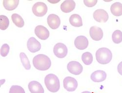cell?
I'll return each instance as SVG.
<instances>
[{"instance_id": "cell-14", "label": "cell", "mask_w": 122, "mask_h": 93, "mask_svg": "<svg viewBox=\"0 0 122 93\" xmlns=\"http://www.w3.org/2000/svg\"><path fill=\"white\" fill-rule=\"evenodd\" d=\"M91 79L95 82H102L106 80L107 78V74L104 71L97 70L91 75Z\"/></svg>"}, {"instance_id": "cell-5", "label": "cell", "mask_w": 122, "mask_h": 93, "mask_svg": "<svg viewBox=\"0 0 122 93\" xmlns=\"http://www.w3.org/2000/svg\"><path fill=\"white\" fill-rule=\"evenodd\" d=\"M67 70L71 74L79 75L82 73L83 67L79 62L75 61H70L67 66Z\"/></svg>"}, {"instance_id": "cell-27", "label": "cell", "mask_w": 122, "mask_h": 93, "mask_svg": "<svg viewBox=\"0 0 122 93\" xmlns=\"http://www.w3.org/2000/svg\"><path fill=\"white\" fill-rule=\"evenodd\" d=\"M97 0H84L85 5L89 7H92L96 5L97 3Z\"/></svg>"}, {"instance_id": "cell-18", "label": "cell", "mask_w": 122, "mask_h": 93, "mask_svg": "<svg viewBox=\"0 0 122 93\" xmlns=\"http://www.w3.org/2000/svg\"><path fill=\"white\" fill-rule=\"evenodd\" d=\"M19 4V0H4L3 5L5 9L9 11L15 9Z\"/></svg>"}, {"instance_id": "cell-10", "label": "cell", "mask_w": 122, "mask_h": 93, "mask_svg": "<svg viewBox=\"0 0 122 93\" xmlns=\"http://www.w3.org/2000/svg\"><path fill=\"white\" fill-rule=\"evenodd\" d=\"M35 33L40 39L45 40L49 36V32L44 26L42 25L37 26L35 28Z\"/></svg>"}, {"instance_id": "cell-20", "label": "cell", "mask_w": 122, "mask_h": 93, "mask_svg": "<svg viewBox=\"0 0 122 93\" xmlns=\"http://www.w3.org/2000/svg\"><path fill=\"white\" fill-rule=\"evenodd\" d=\"M13 23L18 27H22L25 25V22L22 17L18 14L14 13L11 16Z\"/></svg>"}, {"instance_id": "cell-4", "label": "cell", "mask_w": 122, "mask_h": 93, "mask_svg": "<svg viewBox=\"0 0 122 93\" xmlns=\"http://www.w3.org/2000/svg\"><path fill=\"white\" fill-rule=\"evenodd\" d=\"M48 8L46 4L43 2L35 3L32 8L33 14L37 17H43L47 12Z\"/></svg>"}, {"instance_id": "cell-12", "label": "cell", "mask_w": 122, "mask_h": 93, "mask_svg": "<svg viewBox=\"0 0 122 93\" xmlns=\"http://www.w3.org/2000/svg\"><path fill=\"white\" fill-rule=\"evenodd\" d=\"M89 34L91 38L95 41H100L103 37L102 29L96 26H93L90 27Z\"/></svg>"}, {"instance_id": "cell-21", "label": "cell", "mask_w": 122, "mask_h": 93, "mask_svg": "<svg viewBox=\"0 0 122 93\" xmlns=\"http://www.w3.org/2000/svg\"><path fill=\"white\" fill-rule=\"evenodd\" d=\"M20 57L24 68L27 70H29L31 69V65H30L29 60L26 55L24 53H21L20 54Z\"/></svg>"}, {"instance_id": "cell-19", "label": "cell", "mask_w": 122, "mask_h": 93, "mask_svg": "<svg viewBox=\"0 0 122 93\" xmlns=\"http://www.w3.org/2000/svg\"><path fill=\"white\" fill-rule=\"evenodd\" d=\"M110 11L113 15L118 17L122 15V4L119 2H116L111 5Z\"/></svg>"}, {"instance_id": "cell-29", "label": "cell", "mask_w": 122, "mask_h": 93, "mask_svg": "<svg viewBox=\"0 0 122 93\" xmlns=\"http://www.w3.org/2000/svg\"><path fill=\"white\" fill-rule=\"evenodd\" d=\"M82 93H91L90 92H89V91H85V92H82Z\"/></svg>"}, {"instance_id": "cell-9", "label": "cell", "mask_w": 122, "mask_h": 93, "mask_svg": "<svg viewBox=\"0 0 122 93\" xmlns=\"http://www.w3.org/2000/svg\"><path fill=\"white\" fill-rule=\"evenodd\" d=\"M27 47L30 52L35 53L40 50L41 45L34 37H30L27 41Z\"/></svg>"}, {"instance_id": "cell-23", "label": "cell", "mask_w": 122, "mask_h": 93, "mask_svg": "<svg viewBox=\"0 0 122 93\" xmlns=\"http://www.w3.org/2000/svg\"><path fill=\"white\" fill-rule=\"evenodd\" d=\"M9 25L8 18L5 15H0V29L4 30L6 29Z\"/></svg>"}, {"instance_id": "cell-2", "label": "cell", "mask_w": 122, "mask_h": 93, "mask_svg": "<svg viewBox=\"0 0 122 93\" xmlns=\"http://www.w3.org/2000/svg\"><path fill=\"white\" fill-rule=\"evenodd\" d=\"M45 83L47 89L51 92L56 93L60 90V80L54 74H48L45 78Z\"/></svg>"}, {"instance_id": "cell-15", "label": "cell", "mask_w": 122, "mask_h": 93, "mask_svg": "<svg viewBox=\"0 0 122 93\" xmlns=\"http://www.w3.org/2000/svg\"><path fill=\"white\" fill-rule=\"evenodd\" d=\"M76 4L73 0H66L61 5V9L65 13H69L75 9Z\"/></svg>"}, {"instance_id": "cell-24", "label": "cell", "mask_w": 122, "mask_h": 93, "mask_svg": "<svg viewBox=\"0 0 122 93\" xmlns=\"http://www.w3.org/2000/svg\"><path fill=\"white\" fill-rule=\"evenodd\" d=\"M112 39L115 44H119L122 42V32L120 30H116L113 32Z\"/></svg>"}, {"instance_id": "cell-16", "label": "cell", "mask_w": 122, "mask_h": 93, "mask_svg": "<svg viewBox=\"0 0 122 93\" xmlns=\"http://www.w3.org/2000/svg\"><path fill=\"white\" fill-rule=\"evenodd\" d=\"M28 89L31 93H44V89L39 82L32 81L28 84Z\"/></svg>"}, {"instance_id": "cell-22", "label": "cell", "mask_w": 122, "mask_h": 93, "mask_svg": "<svg viewBox=\"0 0 122 93\" xmlns=\"http://www.w3.org/2000/svg\"><path fill=\"white\" fill-rule=\"evenodd\" d=\"M82 59L85 64L89 65L93 62L92 55L89 52H86L82 55Z\"/></svg>"}, {"instance_id": "cell-7", "label": "cell", "mask_w": 122, "mask_h": 93, "mask_svg": "<svg viewBox=\"0 0 122 93\" xmlns=\"http://www.w3.org/2000/svg\"><path fill=\"white\" fill-rule=\"evenodd\" d=\"M64 87L68 92L75 91L78 87V82L73 77H67L65 78L63 81Z\"/></svg>"}, {"instance_id": "cell-26", "label": "cell", "mask_w": 122, "mask_h": 93, "mask_svg": "<svg viewBox=\"0 0 122 93\" xmlns=\"http://www.w3.org/2000/svg\"><path fill=\"white\" fill-rule=\"evenodd\" d=\"M10 49L9 46L7 44H5L2 45L1 48V55L3 57H5L9 53Z\"/></svg>"}, {"instance_id": "cell-3", "label": "cell", "mask_w": 122, "mask_h": 93, "mask_svg": "<svg viewBox=\"0 0 122 93\" xmlns=\"http://www.w3.org/2000/svg\"><path fill=\"white\" fill-rule=\"evenodd\" d=\"M96 58L100 64L105 65L109 63L111 61L112 58V54L109 49L102 48L97 50Z\"/></svg>"}, {"instance_id": "cell-25", "label": "cell", "mask_w": 122, "mask_h": 93, "mask_svg": "<svg viewBox=\"0 0 122 93\" xmlns=\"http://www.w3.org/2000/svg\"><path fill=\"white\" fill-rule=\"evenodd\" d=\"M9 93H25V90L21 86L18 85L12 86L10 89Z\"/></svg>"}, {"instance_id": "cell-28", "label": "cell", "mask_w": 122, "mask_h": 93, "mask_svg": "<svg viewBox=\"0 0 122 93\" xmlns=\"http://www.w3.org/2000/svg\"><path fill=\"white\" fill-rule=\"evenodd\" d=\"M117 69H118V71L119 73V74L122 76V61L121 62L118 64Z\"/></svg>"}, {"instance_id": "cell-17", "label": "cell", "mask_w": 122, "mask_h": 93, "mask_svg": "<svg viewBox=\"0 0 122 93\" xmlns=\"http://www.w3.org/2000/svg\"><path fill=\"white\" fill-rule=\"evenodd\" d=\"M69 22L71 25L75 27H80L83 26L82 18L77 14H72L70 17Z\"/></svg>"}, {"instance_id": "cell-11", "label": "cell", "mask_w": 122, "mask_h": 93, "mask_svg": "<svg viewBox=\"0 0 122 93\" xmlns=\"http://www.w3.org/2000/svg\"><path fill=\"white\" fill-rule=\"evenodd\" d=\"M47 22L49 27L53 29L58 28L61 24V20L59 17L54 14H51L48 16Z\"/></svg>"}, {"instance_id": "cell-13", "label": "cell", "mask_w": 122, "mask_h": 93, "mask_svg": "<svg viewBox=\"0 0 122 93\" xmlns=\"http://www.w3.org/2000/svg\"><path fill=\"white\" fill-rule=\"evenodd\" d=\"M76 48L80 50H83L87 48L88 46V40L85 36H79L74 41Z\"/></svg>"}, {"instance_id": "cell-1", "label": "cell", "mask_w": 122, "mask_h": 93, "mask_svg": "<svg viewBox=\"0 0 122 93\" xmlns=\"http://www.w3.org/2000/svg\"><path fill=\"white\" fill-rule=\"evenodd\" d=\"M33 64L38 70L46 71L51 66V62L47 56L43 54H40L34 57Z\"/></svg>"}, {"instance_id": "cell-8", "label": "cell", "mask_w": 122, "mask_h": 93, "mask_svg": "<svg viewBox=\"0 0 122 93\" xmlns=\"http://www.w3.org/2000/svg\"><path fill=\"white\" fill-rule=\"evenodd\" d=\"M93 18L97 22L99 23H106L108 19L107 12L102 9H97L93 13Z\"/></svg>"}, {"instance_id": "cell-6", "label": "cell", "mask_w": 122, "mask_h": 93, "mask_svg": "<svg viewBox=\"0 0 122 93\" xmlns=\"http://www.w3.org/2000/svg\"><path fill=\"white\" fill-rule=\"evenodd\" d=\"M54 55L59 58H63L65 57L68 52L67 47L63 43H58L56 44L53 49Z\"/></svg>"}]
</instances>
